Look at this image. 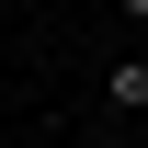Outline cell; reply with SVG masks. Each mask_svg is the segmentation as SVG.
<instances>
[{
    "instance_id": "2",
    "label": "cell",
    "mask_w": 148,
    "mask_h": 148,
    "mask_svg": "<svg viewBox=\"0 0 148 148\" xmlns=\"http://www.w3.org/2000/svg\"><path fill=\"white\" fill-rule=\"evenodd\" d=\"M125 12H137V23H148V0H125Z\"/></svg>"
},
{
    "instance_id": "1",
    "label": "cell",
    "mask_w": 148,
    "mask_h": 148,
    "mask_svg": "<svg viewBox=\"0 0 148 148\" xmlns=\"http://www.w3.org/2000/svg\"><path fill=\"white\" fill-rule=\"evenodd\" d=\"M103 103L114 114H148V57H114V69H103Z\"/></svg>"
},
{
    "instance_id": "3",
    "label": "cell",
    "mask_w": 148,
    "mask_h": 148,
    "mask_svg": "<svg viewBox=\"0 0 148 148\" xmlns=\"http://www.w3.org/2000/svg\"><path fill=\"white\" fill-rule=\"evenodd\" d=\"M103 148H137V137H103Z\"/></svg>"
}]
</instances>
